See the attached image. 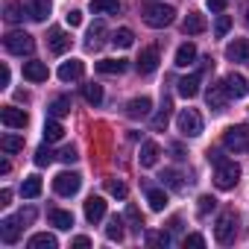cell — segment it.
<instances>
[{"instance_id": "1", "label": "cell", "mask_w": 249, "mask_h": 249, "mask_svg": "<svg viewBox=\"0 0 249 249\" xmlns=\"http://www.w3.org/2000/svg\"><path fill=\"white\" fill-rule=\"evenodd\" d=\"M173 18H176V9L167 6V3H153V6H147V12H144V24L153 27V30H164V27H170Z\"/></svg>"}, {"instance_id": "2", "label": "cell", "mask_w": 249, "mask_h": 249, "mask_svg": "<svg viewBox=\"0 0 249 249\" xmlns=\"http://www.w3.org/2000/svg\"><path fill=\"white\" fill-rule=\"evenodd\" d=\"M3 47H6L12 56H30V53L36 50V38H33L30 33H24V30H12V33H6V38H3Z\"/></svg>"}, {"instance_id": "3", "label": "cell", "mask_w": 249, "mask_h": 249, "mask_svg": "<svg viewBox=\"0 0 249 249\" xmlns=\"http://www.w3.org/2000/svg\"><path fill=\"white\" fill-rule=\"evenodd\" d=\"M223 147L231 153H246L249 150V126L246 123H234L223 132Z\"/></svg>"}, {"instance_id": "4", "label": "cell", "mask_w": 249, "mask_h": 249, "mask_svg": "<svg viewBox=\"0 0 249 249\" xmlns=\"http://www.w3.org/2000/svg\"><path fill=\"white\" fill-rule=\"evenodd\" d=\"M176 126L185 138H196V135H202V114L196 108H182L176 117Z\"/></svg>"}, {"instance_id": "5", "label": "cell", "mask_w": 249, "mask_h": 249, "mask_svg": "<svg viewBox=\"0 0 249 249\" xmlns=\"http://www.w3.org/2000/svg\"><path fill=\"white\" fill-rule=\"evenodd\" d=\"M237 182H240V164H234V161L217 164V170H214V185H217L220 191H231Z\"/></svg>"}, {"instance_id": "6", "label": "cell", "mask_w": 249, "mask_h": 249, "mask_svg": "<svg viewBox=\"0 0 249 249\" xmlns=\"http://www.w3.org/2000/svg\"><path fill=\"white\" fill-rule=\"evenodd\" d=\"M234 234H237V214L234 211H223L220 217H217V226H214V237H217V243H231L234 240Z\"/></svg>"}, {"instance_id": "7", "label": "cell", "mask_w": 249, "mask_h": 249, "mask_svg": "<svg viewBox=\"0 0 249 249\" xmlns=\"http://www.w3.org/2000/svg\"><path fill=\"white\" fill-rule=\"evenodd\" d=\"M79 185H82L79 173H68V170L53 179V191H56L59 196H73V194L79 191Z\"/></svg>"}, {"instance_id": "8", "label": "cell", "mask_w": 249, "mask_h": 249, "mask_svg": "<svg viewBox=\"0 0 249 249\" xmlns=\"http://www.w3.org/2000/svg\"><path fill=\"white\" fill-rule=\"evenodd\" d=\"M0 120H3L6 129H24L30 123V114L18 106H3V111H0Z\"/></svg>"}, {"instance_id": "9", "label": "cell", "mask_w": 249, "mask_h": 249, "mask_svg": "<svg viewBox=\"0 0 249 249\" xmlns=\"http://www.w3.org/2000/svg\"><path fill=\"white\" fill-rule=\"evenodd\" d=\"M21 229H24V223H21L18 214H15V217H6V220H0V240H3V243H18Z\"/></svg>"}, {"instance_id": "10", "label": "cell", "mask_w": 249, "mask_h": 249, "mask_svg": "<svg viewBox=\"0 0 249 249\" xmlns=\"http://www.w3.org/2000/svg\"><path fill=\"white\" fill-rule=\"evenodd\" d=\"M159 62H161L159 47H144L141 56L135 59V68H138V73H153V71L159 68Z\"/></svg>"}, {"instance_id": "11", "label": "cell", "mask_w": 249, "mask_h": 249, "mask_svg": "<svg viewBox=\"0 0 249 249\" xmlns=\"http://www.w3.org/2000/svg\"><path fill=\"white\" fill-rule=\"evenodd\" d=\"M205 103H208V108H214V111H226V103H229L226 82L211 85V88H208V94H205Z\"/></svg>"}, {"instance_id": "12", "label": "cell", "mask_w": 249, "mask_h": 249, "mask_svg": "<svg viewBox=\"0 0 249 249\" xmlns=\"http://www.w3.org/2000/svg\"><path fill=\"white\" fill-rule=\"evenodd\" d=\"M47 44H50V50H53L56 56H62V53H68V50H71L73 38H71V36H68L65 30L53 27V30H50V38H47Z\"/></svg>"}, {"instance_id": "13", "label": "cell", "mask_w": 249, "mask_h": 249, "mask_svg": "<svg viewBox=\"0 0 249 249\" xmlns=\"http://www.w3.org/2000/svg\"><path fill=\"white\" fill-rule=\"evenodd\" d=\"M47 76H50V71H47L44 62H38V59L24 62V79H30V82H47Z\"/></svg>"}, {"instance_id": "14", "label": "cell", "mask_w": 249, "mask_h": 249, "mask_svg": "<svg viewBox=\"0 0 249 249\" xmlns=\"http://www.w3.org/2000/svg\"><path fill=\"white\" fill-rule=\"evenodd\" d=\"M82 73H85V65H82V59L62 62V68H59V79H62V82H76V79H82Z\"/></svg>"}, {"instance_id": "15", "label": "cell", "mask_w": 249, "mask_h": 249, "mask_svg": "<svg viewBox=\"0 0 249 249\" xmlns=\"http://www.w3.org/2000/svg\"><path fill=\"white\" fill-rule=\"evenodd\" d=\"M226 91H229V97H234V100H240V97H246L249 94V85H246V79L240 76V73H226Z\"/></svg>"}, {"instance_id": "16", "label": "cell", "mask_w": 249, "mask_h": 249, "mask_svg": "<svg viewBox=\"0 0 249 249\" xmlns=\"http://www.w3.org/2000/svg\"><path fill=\"white\" fill-rule=\"evenodd\" d=\"M150 111H153V100H150V97H135V100L126 103V114H129L132 120H138V117H150Z\"/></svg>"}, {"instance_id": "17", "label": "cell", "mask_w": 249, "mask_h": 249, "mask_svg": "<svg viewBox=\"0 0 249 249\" xmlns=\"http://www.w3.org/2000/svg\"><path fill=\"white\" fill-rule=\"evenodd\" d=\"M106 217V199L103 196H88L85 199V220L88 223H100Z\"/></svg>"}, {"instance_id": "18", "label": "cell", "mask_w": 249, "mask_h": 249, "mask_svg": "<svg viewBox=\"0 0 249 249\" xmlns=\"http://www.w3.org/2000/svg\"><path fill=\"white\" fill-rule=\"evenodd\" d=\"M106 36H108L106 24H103V21H94V24L88 27V41H85V47H88V50H100L103 41H106Z\"/></svg>"}, {"instance_id": "19", "label": "cell", "mask_w": 249, "mask_h": 249, "mask_svg": "<svg viewBox=\"0 0 249 249\" xmlns=\"http://www.w3.org/2000/svg\"><path fill=\"white\" fill-rule=\"evenodd\" d=\"M226 59H231V62H249V38H234L226 47Z\"/></svg>"}, {"instance_id": "20", "label": "cell", "mask_w": 249, "mask_h": 249, "mask_svg": "<svg viewBox=\"0 0 249 249\" xmlns=\"http://www.w3.org/2000/svg\"><path fill=\"white\" fill-rule=\"evenodd\" d=\"M205 15H199V12H188V18L182 21V33L185 36H199V33H205Z\"/></svg>"}, {"instance_id": "21", "label": "cell", "mask_w": 249, "mask_h": 249, "mask_svg": "<svg viewBox=\"0 0 249 249\" xmlns=\"http://www.w3.org/2000/svg\"><path fill=\"white\" fill-rule=\"evenodd\" d=\"M159 156H161V147L156 141H144L141 144V167H156L159 164Z\"/></svg>"}, {"instance_id": "22", "label": "cell", "mask_w": 249, "mask_h": 249, "mask_svg": "<svg viewBox=\"0 0 249 249\" xmlns=\"http://www.w3.org/2000/svg\"><path fill=\"white\" fill-rule=\"evenodd\" d=\"M170 108H173V100H170V97H161V108H159V114L153 117V129H156V132H164V129H167V123H170Z\"/></svg>"}, {"instance_id": "23", "label": "cell", "mask_w": 249, "mask_h": 249, "mask_svg": "<svg viewBox=\"0 0 249 249\" xmlns=\"http://www.w3.org/2000/svg\"><path fill=\"white\" fill-rule=\"evenodd\" d=\"M144 191H147L150 208H153V211H164V205H167V191H164V188H156V185H147Z\"/></svg>"}, {"instance_id": "24", "label": "cell", "mask_w": 249, "mask_h": 249, "mask_svg": "<svg viewBox=\"0 0 249 249\" xmlns=\"http://www.w3.org/2000/svg\"><path fill=\"white\" fill-rule=\"evenodd\" d=\"M199 82H202V76H199V73H191V76L179 79L176 85H179V94L191 100V97H196V94H199Z\"/></svg>"}, {"instance_id": "25", "label": "cell", "mask_w": 249, "mask_h": 249, "mask_svg": "<svg viewBox=\"0 0 249 249\" xmlns=\"http://www.w3.org/2000/svg\"><path fill=\"white\" fill-rule=\"evenodd\" d=\"M129 68V59H103V62H97V71L100 73H123Z\"/></svg>"}, {"instance_id": "26", "label": "cell", "mask_w": 249, "mask_h": 249, "mask_svg": "<svg viewBox=\"0 0 249 249\" xmlns=\"http://www.w3.org/2000/svg\"><path fill=\"white\" fill-rule=\"evenodd\" d=\"M123 223H126V217H108V226H106V237L108 240H114V243H120L123 240V234H126V231H123Z\"/></svg>"}, {"instance_id": "27", "label": "cell", "mask_w": 249, "mask_h": 249, "mask_svg": "<svg viewBox=\"0 0 249 249\" xmlns=\"http://www.w3.org/2000/svg\"><path fill=\"white\" fill-rule=\"evenodd\" d=\"M194 59H196V44L185 41V44L176 50V68H188V65H194Z\"/></svg>"}, {"instance_id": "28", "label": "cell", "mask_w": 249, "mask_h": 249, "mask_svg": "<svg viewBox=\"0 0 249 249\" xmlns=\"http://www.w3.org/2000/svg\"><path fill=\"white\" fill-rule=\"evenodd\" d=\"M47 217H50V226H56V229H62V231L73 226V214H71V211H62V208H50V214H47Z\"/></svg>"}, {"instance_id": "29", "label": "cell", "mask_w": 249, "mask_h": 249, "mask_svg": "<svg viewBox=\"0 0 249 249\" xmlns=\"http://www.w3.org/2000/svg\"><path fill=\"white\" fill-rule=\"evenodd\" d=\"M88 9L94 15H117L120 12V3H117V0H91Z\"/></svg>"}, {"instance_id": "30", "label": "cell", "mask_w": 249, "mask_h": 249, "mask_svg": "<svg viewBox=\"0 0 249 249\" xmlns=\"http://www.w3.org/2000/svg\"><path fill=\"white\" fill-rule=\"evenodd\" d=\"M111 44H114V47H120V50H126V47H132V44H135V33H132L129 27H120L117 33H111Z\"/></svg>"}, {"instance_id": "31", "label": "cell", "mask_w": 249, "mask_h": 249, "mask_svg": "<svg viewBox=\"0 0 249 249\" xmlns=\"http://www.w3.org/2000/svg\"><path fill=\"white\" fill-rule=\"evenodd\" d=\"M62 135H65V126L59 123V117H50L44 123V141L53 144V141H62Z\"/></svg>"}, {"instance_id": "32", "label": "cell", "mask_w": 249, "mask_h": 249, "mask_svg": "<svg viewBox=\"0 0 249 249\" xmlns=\"http://www.w3.org/2000/svg\"><path fill=\"white\" fill-rule=\"evenodd\" d=\"M30 249H56L59 246V240L53 237V234H47V231H38V234H33L30 237V243H27Z\"/></svg>"}, {"instance_id": "33", "label": "cell", "mask_w": 249, "mask_h": 249, "mask_svg": "<svg viewBox=\"0 0 249 249\" xmlns=\"http://www.w3.org/2000/svg\"><path fill=\"white\" fill-rule=\"evenodd\" d=\"M41 194V179L38 176H27L24 182H21V196L24 199H36Z\"/></svg>"}, {"instance_id": "34", "label": "cell", "mask_w": 249, "mask_h": 249, "mask_svg": "<svg viewBox=\"0 0 249 249\" xmlns=\"http://www.w3.org/2000/svg\"><path fill=\"white\" fill-rule=\"evenodd\" d=\"M27 12H30L33 21H47V15H50V0H33V3L27 6Z\"/></svg>"}, {"instance_id": "35", "label": "cell", "mask_w": 249, "mask_h": 249, "mask_svg": "<svg viewBox=\"0 0 249 249\" xmlns=\"http://www.w3.org/2000/svg\"><path fill=\"white\" fill-rule=\"evenodd\" d=\"M82 97H85L91 106H100V103H103V85H97V82L82 85Z\"/></svg>"}, {"instance_id": "36", "label": "cell", "mask_w": 249, "mask_h": 249, "mask_svg": "<svg viewBox=\"0 0 249 249\" xmlns=\"http://www.w3.org/2000/svg\"><path fill=\"white\" fill-rule=\"evenodd\" d=\"M47 111H50V117H65V114L71 111V97H56V100L47 106Z\"/></svg>"}, {"instance_id": "37", "label": "cell", "mask_w": 249, "mask_h": 249, "mask_svg": "<svg viewBox=\"0 0 249 249\" xmlns=\"http://www.w3.org/2000/svg\"><path fill=\"white\" fill-rule=\"evenodd\" d=\"M24 15H30V12H27L21 3H15V0H9V3H6V21H9V24H21Z\"/></svg>"}, {"instance_id": "38", "label": "cell", "mask_w": 249, "mask_h": 249, "mask_svg": "<svg viewBox=\"0 0 249 249\" xmlns=\"http://www.w3.org/2000/svg\"><path fill=\"white\" fill-rule=\"evenodd\" d=\"M126 223L132 226V231H138L141 234V229H144V217H141V211H138V205H126Z\"/></svg>"}, {"instance_id": "39", "label": "cell", "mask_w": 249, "mask_h": 249, "mask_svg": "<svg viewBox=\"0 0 249 249\" xmlns=\"http://www.w3.org/2000/svg\"><path fill=\"white\" fill-rule=\"evenodd\" d=\"M0 147H3V153H21L24 150V138L21 135H3L0 138Z\"/></svg>"}, {"instance_id": "40", "label": "cell", "mask_w": 249, "mask_h": 249, "mask_svg": "<svg viewBox=\"0 0 249 249\" xmlns=\"http://www.w3.org/2000/svg\"><path fill=\"white\" fill-rule=\"evenodd\" d=\"M161 185H167L170 191H182L185 185H182V176L176 173V170H164L161 173Z\"/></svg>"}, {"instance_id": "41", "label": "cell", "mask_w": 249, "mask_h": 249, "mask_svg": "<svg viewBox=\"0 0 249 249\" xmlns=\"http://www.w3.org/2000/svg\"><path fill=\"white\" fill-rule=\"evenodd\" d=\"M53 159H56V156H53V150H50L47 144H41V147L36 150V164H38V167H47V164H53Z\"/></svg>"}, {"instance_id": "42", "label": "cell", "mask_w": 249, "mask_h": 249, "mask_svg": "<svg viewBox=\"0 0 249 249\" xmlns=\"http://www.w3.org/2000/svg\"><path fill=\"white\" fill-rule=\"evenodd\" d=\"M214 208H217V199H214L211 194L199 196V202H196V214H199V217H208V211H214Z\"/></svg>"}, {"instance_id": "43", "label": "cell", "mask_w": 249, "mask_h": 249, "mask_svg": "<svg viewBox=\"0 0 249 249\" xmlns=\"http://www.w3.org/2000/svg\"><path fill=\"white\" fill-rule=\"evenodd\" d=\"M106 191H108L111 196H117V199H126V194H129V191H126V185L117 182V179H108V182H106Z\"/></svg>"}, {"instance_id": "44", "label": "cell", "mask_w": 249, "mask_h": 249, "mask_svg": "<svg viewBox=\"0 0 249 249\" xmlns=\"http://www.w3.org/2000/svg\"><path fill=\"white\" fill-rule=\"evenodd\" d=\"M147 240L153 243V246H170V231H147Z\"/></svg>"}, {"instance_id": "45", "label": "cell", "mask_w": 249, "mask_h": 249, "mask_svg": "<svg viewBox=\"0 0 249 249\" xmlns=\"http://www.w3.org/2000/svg\"><path fill=\"white\" fill-rule=\"evenodd\" d=\"M229 30H231V18H229V15H220V18H217V24H214V36H217V38H223Z\"/></svg>"}, {"instance_id": "46", "label": "cell", "mask_w": 249, "mask_h": 249, "mask_svg": "<svg viewBox=\"0 0 249 249\" xmlns=\"http://www.w3.org/2000/svg\"><path fill=\"white\" fill-rule=\"evenodd\" d=\"M59 159H62L65 164H73V161H76L79 156H76V150H73V147H62V153H59Z\"/></svg>"}, {"instance_id": "47", "label": "cell", "mask_w": 249, "mask_h": 249, "mask_svg": "<svg viewBox=\"0 0 249 249\" xmlns=\"http://www.w3.org/2000/svg\"><path fill=\"white\" fill-rule=\"evenodd\" d=\"M65 21H68V27H79V24H82V12H79V9H71V12L65 15Z\"/></svg>"}, {"instance_id": "48", "label": "cell", "mask_w": 249, "mask_h": 249, "mask_svg": "<svg viewBox=\"0 0 249 249\" xmlns=\"http://www.w3.org/2000/svg\"><path fill=\"white\" fill-rule=\"evenodd\" d=\"M185 246H196V249H202V246H205V237H202V234H188V237H185Z\"/></svg>"}, {"instance_id": "49", "label": "cell", "mask_w": 249, "mask_h": 249, "mask_svg": "<svg viewBox=\"0 0 249 249\" xmlns=\"http://www.w3.org/2000/svg\"><path fill=\"white\" fill-rule=\"evenodd\" d=\"M226 3H229V0H205V6L211 12H226Z\"/></svg>"}, {"instance_id": "50", "label": "cell", "mask_w": 249, "mask_h": 249, "mask_svg": "<svg viewBox=\"0 0 249 249\" xmlns=\"http://www.w3.org/2000/svg\"><path fill=\"white\" fill-rule=\"evenodd\" d=\"M18 217H21V223H24V226H30V223L36 220V208H24Z\"/></svg>"}, {"instance_id": "51", "label": "cell", "mask_w": 249, "mask_h": 249, "mask_svg": "<svg viewBox=\"0 0 249 249\" xmlns=\"http://www.w3.org/2000/svg\"><path fill=\"white\" fill-rule=\"evenodd\" d=\"M71 246H73V249H88V246H91V240H88L85 234H79V237H73V240H71Z\"/></svg>"}, {"instance_id": "52", "label": "cell", "mask_w": 249, "mask_h": 249, "mask_svg": "<svg viewBox=\"0 0 249 249\" xmlns=\"http://www.w3.org/2000/svg\"><path fill=\"white\" fill-rule=\"evenodd\" d=\"M208 161H211V164L217 167V164H223L226 159H223V153H220V150H208Z\"/></svg>"}, {"instance_id": "53", "label": "cell", "mask_w": 249, "mask_h": 249, "mask_svg": "<svg viewBox=\"0 0 249 249\" xmlns=\"http://www.w3.org/2000/svg\"><path fill=\"white\" fill-rule=\"evenodd\" d=\"M0 88H9V68H0Z\"/></svg>"}, {"instance_id": "54", "label": "cell", "mask_w": 249, "mask_h": 249, "mask_svg": "<svg viewBox=\"0 0 249 249\" xmlns=\"http://www.w3.org/2000/svg\"><path fill=\"white\" fill-rule=\"evenodd\" d=\"M9 199H12V191L3 188V191H0V205H9Z\"/></svg>"}, {"instance_id": "55", "label": "cell", "mask_w": 249, "mask_h": 249, "mask_svg": "<svg viewBox=\"0 0 249 249\" xmlns=\"http://www.w3.org/2000/svg\"><path fill=\"white\" fill-rule=\"evenodd\" d=\"M170 150H173V156H176L179 161L185 159V150H182V144H170Z\"/></svg>"}, {"instance_id": "56", "label": "cell", "mask_w": 249, "mask_h": 249, "mask_svg": "<svg viewBox=\"0 0 249 249\" xmlns=\"http://www.w3.org/2000/svg\"><path fill=\"white\" fill-rule=\"evenodd\" d=\"M9 167H12V164H9V161H6V159H3V161H0V173H3V176H6V173H9Z\"/></svg>"}, {"instance_id": "57", "label": "cell", "mask_w": 249, "mask_h": 249, "mask_svg": "<svg viewBox=\"0 0 249 249\" xmlns=\"http://www.w3.org/2000/svg\"><path fill=\"white\" fill-rule=\"evenodd\" d=\"M243 15H246V24H249V3H246V9H243Z\"/></svg>"}]
</instances>
